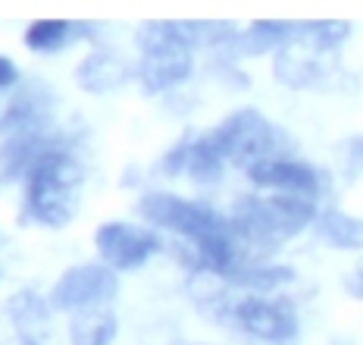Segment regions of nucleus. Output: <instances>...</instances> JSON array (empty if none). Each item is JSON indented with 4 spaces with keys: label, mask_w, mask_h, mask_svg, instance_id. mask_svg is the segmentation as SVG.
<instances>
[{
    "label": "nucleus",
    "mask_w": 363,
    "mask_h": 345,
    "mask_svg": "<svg viewBox=\"0 0 363 345\" xmlns=\"http://www.w3.org/2000/svg\"><path fill=\"white\" fill-rule=\"evenodd\" d=\"M82 182V170L66 151H44L28 170L26 211L44 226H66L79 211L75 189Z\"/></svg>",
    "instance_id": "nucleus-1"
},
{
    "label": "nucleus",
    "mask_w": 363,
    "mask_h": 345,
    "mask_svg": "<svg viewBox=\"0 0 363 345\" xmlns=\"http://www.w3.org/2000/svg\"><path fill=\"white\" fill-rule=\"evenodd\" d=\"M316 217L307 195H272V198H238L232 207V226L254 245H276L298 236Z\"/></svg>",
    "instance_id": "nucleus-2"
},
{
    "label": "nucleus",
    "mask_w": 363,
    "mask_h": 345,
    "mask_svg": "<svg viewBox=\"0 0 363 345\" xmlns=\"http://www.w3.org/2000/svg\"><path fill=\"white\" fill-rule=\"evenodd\" d=\"M119 292V276L116 270L107 264H82V267H69L63 276L57 280V286L50 289L48 305L54 311H69V314H82V311H94L113 302Z\"/></svg>",
    "instance_id": "nucleus-3"
},
{
    "label": "nucleus",
    "mask_w": 363,
    "mask_h": 345,
    "mask_svg": "<svg viewBox=\"0 0 363 345\" xmlns=\"http://www.w3.org/2000/svg\"><path fill=\"white\" fill-rule=\"evenodd\" d=\"M138 214L145 217L150 226L172 229V232H179V236L194 239V242L213 236V232L229 229L216 211H210V207H203V204H194V201L176 198V195H166V192L145 195L138 204Z\"/></svg>",
    "instance_id": "nucleus-4"
},
{
    "label": "nucleus",
    "mask_w": 363,
    "mask_h": 345,
    "mask_svg": "<svg viewBox=\"0 0 363 345\" xmlns=\"http://www.w3.org/2000/svg\"><path fill=\"white\" fill-rule=\"evenodd\" d=\"M210 138H213L216 151L223 154V160H232L235 167H251L272 151L276 132L257 110H238Z\"/></svg>",
    "instance_id": "nucleus-5"
},
{
    "label": "nucleus",
    "mask_w": 363,
    "mask_h": 345,
    "mask_svg": "<svg viewBox=\"0 0 363 345\" xmlns=\"http://www.w3.org/2000/svg\"><path fill=\"white\" fill-rule=\"evenodd\" d=\"M232 320L263 342H285L298 333V311L285 298L251 295L232 307Z\"/></svg>",
    "instance_id": "nucleus-6"
},
{
    "label": "nucleus",
    "mask_w": 363,
    "mask_h": 345,
    "mask_svg": "<svg viewBox=\"0 0 363 345\" xmlns=\"http://www.w3.org/2000/svg\"><path fill=\"white\" fill-rule=\"evenodd\" d=\"M97 254L104 258V264L113 270H135L141 267L150 254H157L160 239L154 229L145 226H128V223H104L94 232Z\"/></svg>",
    "instance_id": "nucleus-7"
},
{
    "label": "nucleus",
    "mask_w": 363,
    "mask_h": 345,
    "mask_svg": "<svg viewBox=\"0 0 363 345\" xmlns=\"http://www.w3.org/2000/svg\"><path fill=\"white\" fill-rule=\"evenodd\" d=\"M247 176L260 189H279L289 195H307V198H313L316 189H320L316 170L294 160H269V157H263V160L247 167Z\"/></svg>",
    "instance_id": "nucleus-8"
},
{
    "label": "nucleus",
    "mask_w": 363,
    "mask_h": 345,
    "mask_svg": "<svg viewBox=\"0 0 363 345\" xmlns=\"http://www.w3.org/2000/svg\"><path fill=\"white\" fill-rule=\"evenodd\" d=\"M125 76H128V66L113 54H91L79 66V72H75L79 85L88 88V92H110V88L123 85Z\"/></svg>",
    "instance_id": "nucleus-9"
},
{
    "label": "nucleus",
    "mask_w": 363,
    "mask_h": 345,
    "mask_svg": "<svg viewBox=\"0 0 363 345\" xmlns=\"http://www.w3.org/2000/svg\"><path fill=\"white\" fill-rule=\"evenodd\" d=\"M116 336V320L113 314H104L101 307L82 311L72 324V345H110Z\"/></svg>",
    "instance_id": "nucleus-10"
},
{
    "label": "nucleus",
    "mask_w": 363,
    "mask_h": 345,
    "mask_svg": "<svg viewBox=\"0 0 363 345\" xmlns=\"http://www.w3.org/2000/svg\"><path fill=\"white\" fill-rule=\"evenodd\" d=\"M185 170H188V176L194 179V182H201V185H210V182H216L219 179V172H223V154L216 151V145H213V138H201V141H194L191 148H188V163H185Z\"/></svg>",
    "instance_id": "nucleus-11"
},
{
    "label": "nucleus",
    "mask_w": 363,
    "mask_h": 345,
    "mask_svg": "<svg viewBox=\"0 0 363 345\" xmlns=\"http://www.w3.org/2000/svg\"><path fill=\"white\" fill-rule=\"evenodd\" d=\"M320 236L335 248H360L363 245V220H354L342 211H329L320 220Z\"/></svg>",
    "instance_id": "nucleus-12"
},
{
    "label": "nucleus",
    "mask_w": 363,
    "mask_h": 345,
    "mask_svg": "<svg viewBox=\"0 0 363 345\" xmlns=\"http://www.w3.org/2000/svg\"><path fill=\"white\" fill-rule=\"evenodd\" d=\"M10 311H13V317H16L19 329L28 336V345H32L38 336H44V327H48V307H44V302H38L32 292H22V295L13 298Z\"/></svg>",
    "instance_id": "nucleus-13"
},
{
    "label": "nucleus",
    "mask_w": 363,
    "mask_h": 345,
    "mask_svg": "<svg viewBox=\"0 0 363 345\" xmlns=\"http://www.w3.org/2000/svg\"><path fill=\"white\" fill-rule=\"evenodd\" d=\"M291 270L289 267H251V270H235L229 276L235 286H245V289H257V292H269L282 283L291 280Z\"/></svg>",
    "instance_id": "nucleus-14"
},
{
    "label": "nucleus",
    "mask_w": 363,
    "mask_h": 345,
    "mask_svg": "<svg viewBox=\"0 0 363 345\" xmlns=\"http://www.w3.org/2000/svg\"><path fill=\"white\" fill-rule=\"evenodd\" d=\"M66 35H69V22H63V19H41V22H35L32 28L26 32V44L32 50H57L60 44L66 41Z\"/></svg>",
    "instance_id": "nucleus-15"
},
{
    "label": "nucleus",
    "mask_w": 363,
    "mask_h": 345,
    "mask_svg": "<svg viewBox=\"0 0 363 345\" xmlns=\"http://www.w3.org/2000/svg\"><path fill=\"white\" fill-rule=\"evenodd\" d=\"M285 28H279V26H272V22H263V26H257L251 35H247V48H251V54H260V50H267L272 48L276 41H282L285 38Z\"/></svg>",
    "instance_id": "nucleus-16"
},
{
    "label": "nucleus",
    "mask_w": 363,
    "mask_h": 345,
    "mask_svg": "<svg viewBox=\"0 0 363 345\" xmlns=\"http://www.w3.org/2000/svg\"><path fill=\"white\" fill-rule=\"evenodd\" d=\"M16 66H13V60H6V57H0V88H6V85H13L16 82Z\"/></svg>",
    "instance_id": "nucleus-17"
}]
</instances>
